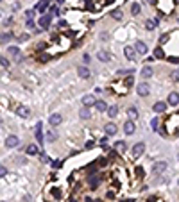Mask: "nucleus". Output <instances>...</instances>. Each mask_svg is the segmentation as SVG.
<instances>
[{
    "label": "nucleus",
    "mask_w": 179,
    "mask_h": 202,
    "mask_svg": "<svg viewBox=\"0 0 179 202\" xmlns=\"http://www.w3.org/2000/svg\"><path fill=\"white\" fill-rule=\"evenodd\" d=\"M143 150H145V143H143V141L134 143V147H133V158H134V159H138V158L143 154Z\"/></svg>",
    "instance_id": "obj_1"
},
{
    "label": "nucleus",
    "mask_w": 179,
    "mask_h": 202,
    "mask_svg": "<svg viewBox=\"0 0 179 202\" xmlns=\"http://www.w3.org/2000/svg\"><path fill=\"white\" fill-rule=\"evenodd\" d=\"M50 21H52V14L48 13V14H43L41 18H39V27L41 29H48L50 27Z\"/></svg>",
    "instance_id": "obj_2"
},
{
    "label": "nucleus",
    "mask_w": 179,
    "mask_h": 202,
    "mask_svg": "<svg viewBox=\"0 0 179 202\" xmlns=\"http://www.w3.org/2000/svg\"><path fill=\"white\" fill-rule=\"evenodd\" d=\"M61 122H63V116H61L59 113H54V115H52V116L48 118V124H50L52 127H57V125H59Z\"/></svg>",
    "instance_id": "obj_3"
},
{
    "label": "nucleus",
    "mask_w": 179,
    "mask_h": 202,
    "mask_svg": "<svg viewBox=\"0 0 179 202\" xmlns=\"http://www.w3.org/2000/svg\"><path fill=\"white\" fill-rule=\"evenodd\" d=\"M18 143H20L18 136H7V138H5V147H9V149L18 147Z\"/></svg>",
    "instance_id": "obj_4"
},
{
    "label": "nucleus",
    "mask_w": 179,
    "mask_h": 202,
    "mask_svg": "<svg viewBox=\"0 0 179 202\" xmlns=\"http://www.w3.org/2000/svg\"><path fill=\"white\" fill-rule=\"evenodd\" d=\"M95 102H97V100H95L93 95H84V97H82V106H84V107H91V106H95Z\"/></svg>",
    "instance_id": "obj_5"
},
{
    "label": "nucleus",
    "mask_w": 179,
    "mask_h": 202,
    "mask_svg": "<svg viewBox=\"0 0 179 202\" xmlns=\"http://www.w3.org/2000/svg\"><path fill=\"white\" fill-rule=\"evenodd\" d=\"M16 115L22 116V118H27V116L30 115V109H29L27 106H18V107H16Z\"/></svg>",
    "instance_id": "obj_6"
},
{
    "label": "nucleus",
    "mask_w": 179,
    "mask_h": 202,
    "mask_svg": "<svg viewBox=\"0 0 179 202\" xmlns=\"http://www.w3.org/2000/svg\"><path fill=\"white\" fill-rule=\"evenodd\" d=\"M134 131H136V127H134V124H133L131 120H127V122L124 124V132H126L127 136H131V134H134Z\"/></svg>",
    "instance_id": "obj_7"
},
{
    "label": "nucleus",
    "mask_w": 179,
    "mask_h": 202,
    "mask_svg": "<svg viewBox=\"0 0 179 202\" xmlns=\"http://www.w3.org/2000/svg\"><path fill=\"white\" fill-rule=\"evenodd\" d=\"M134 50H136V54H142V55H145V54H147V45H145L143 41H136V45H134Z\"/></svg>",
    "instance_id": "obj_8"
},
{
    "label": "nucleus",
    "mask_w": 179,
    "mask_h": 202,
    "mask_svg": "<svg viewBox=\"0 0 179 202\" xmlns=\"http://www.w3.org/2000/svg\"><path fill=\"white\" fill-rule=\"evenodd\" d=\"M124 54H126V57H127L129 61H134V57H136L134 47H126V48H124Z\"/></svg>",
    "instance_id": "obj_9"
},
{
    "label": "nucleus",
    "mask_w": 179,
    "mask_h": 202,
    "mask_svg": "<svg viewBox=\"0 0 179 202\" xmlns=\"http://www.w3.org/2000/svg\"><path fill=\"white\" fill-rule=\"evenodd\" d=\"M136 91H138L140 97H147V95H149V86H147L145 82H140L138 88H136Z\"/></svg>",
    "instance_id": "obj_10"
},
{
    "label": "nucleus",
    "mask_w": 179,
    "mask_h": 202,
    "mask_svg": "<svg viewBox=\"0 0 179 202\" xmlns=\"http://www.w3.org/2000/svg\"><path fill=\"white\" fill-rule=\"evenodd\" d=\"M167 104H169V106H172V107H174V106H178V104H179V93L172 91V93L169 95V100H167Z\"/></svg>",
    "instance_id": "obj_11"
},
{
    "label": "nucleus",
    "mask_w": 179,
    "mask_h": 202,
    "mask_svg": "<svg viewBox=\"0 0 179 202\" xmlns=\"http://www.w3.org/2000/svg\"><path fill=\"white\" fill-rule=\"evenodd\" d=\"M77 73H79L81 79H90V75H91V72H90L86 66H79V68H77Z\"/></svg>",
    "instance_id": "obj_12"
},
{
    "label": "nucleus",
    "mask_w": 179,
    "mask_h": 202,
    "mask_svg": "<svg viewBox=\"0 0 179 202\" xmlns=\"http://www.w3.org/2000/svg\"><path fill=\"white\" fill-rule=\"evenodd\" d=\"M104 131H106V134H108V136H115L118 129H117V125H115V124H106V125H104Z\"/></svg>",
    "instance_id": "obj_13"
},
{
    "label": "nucleus",
    "mask_w": 179,
    "mask_h": 202,
    "mask_svg": "<svg viewBox=\"0 0 179 202\" xmlns=\"http://www.w3.org/2000/svg\"><path fill=\"white\" fill-rule=\"evenodd\" d=\"M167 166H169V165H167L165 161H160V163H156V165H154V168H152V170H154V174H163V172L167 170Z\"/></svg>",
    "instance_id": "obj_14"
},
{
    "label": "nucleus",
    "mask_w": 179,
    "mask_h": 202,
    "mask_svg": "<svg viewBox=\"0 0 179 202\" xmlns=\"http://www.w3.org/2000/svg\"><path fill=\"white\" fill-rule=\"evenodd\" d=\"M97 57L102 61V63H108L109 59H111V55H109V52H106V50H99L97 52Z\"/></svg>",
    "instance_id": "obj_15"
},
{
    "label": "nucleus",
    "mask_w": 179,
    "mask_h": 202,
    "mask_svg": "<svg viewBox=\"0 0 179 202\" xmlns=\"http://www.w3.org/2000/svg\"><path fill=\"white\" fill-rule=\"evenodd\" d=\"M152 109H154V113H165V109H167V102H156V104L152 106Z\"/></svg>",
    "instance_id": "obj_16"
},
{
    "label": "nucleus",
    "mask_w": 179,
    "mask_h": 202,
    "mask_svg": "<svg viewBox=\"0 0 179 202\" xmlns=\"http://www.w3.org/2000/svg\"><path fill=\"white\" fill-rule=\"evenodd\" d=\"M41 127H43V124L41 122H38L36 124V140H38V143H43V134H41Z\"/></svg>",
    "instance_id": "obj_17"
},
{
    "label": "nucleus",
    "mask_w": 179,
    "mask_h": 202,
    "mask_svg": "<svg viewBox=\"0 0 179 202\" xmlns=\"http://www.w3.org/2000/svg\"><path fill=\"white\" fill-rule=\"evenodd\" d=\"M152 73H154V72H152V68H151V66H143V68H142V72H140V75H142L143 79L152 77Z\"/></svg>",
    "instance_id": "obj_18"
},
{
    "label": "nucleus",
    "mask_w": 179,
    "mask_h": 202,
    "mask_svg": "<svg viewBox=\"0 0 179 202\" xmlns=\"http://www.w3.org/2000/svg\"><path fill=\"white\" fill-rule=\"evenodd\" d=\"M11 39H13V32L7 30V32H2V34H0V43H7V41H11Z\"/></svg>",
    "instance_id": "obj_19"
},
{
    "label": "nucleus",
    "mask_w": 179,
    "mask_h": 202,
    "mask_svg": "<svg viewBox=\"0 0 179 202\" xmlns=\"http://www.w3.org/2000/svg\"><path fill=\"white\" fill-rule=\"evenodd\" d=\"M95 107H97V111H99V113L108 111V104H106V102H102V100H97V102H95Z\"/></svg>",
    "instance_id": "obj_20"
},
{
    "label": "nucleus",
    "mask_w": 179,
    "mask_h": 202,
    "mask_svg": "<svg viewBox=\"0 0 179 202\" xmlns=\"http://www.w3.org/2000/svg\"><path fill=\"white\" fill-rule=\"evenodd\" d=\"M106 113H108V116H109V118H115V116L118 115V107H117V106H111V107H108V111H106Z\"/></svg>",
    "instance_id": "obj_21"
},
{
    "label": "nucleus",
    "mask_w": 179,
    "mask_h": 202,
    "mask_svg": "<svg viewBox=\"0 0 179 202\" xmlns=\"http://www.w3.org/2000/svg\"><path fill=\"white\" fill-rule=\"evenodd\" d=\"M140 9H142V7H140V4H136V2H134V4L131 5V14H133V16H138V14H140Z\"/></svg>",
    "instance_id": "obj_22"
},
{
    "label": "nucleus",
    "mask_w": 179,
    "mask_h": 202,
    "mask_svg": "<svg viewBox=\"0 0 179 202\" xmlns=\"http://www.w3.org/2000/svg\"><path fill=\"white\" fill-rule=\"evenodd\" d=\"M48 4H50V0H39V4H38V9H39V11L43 13V11H47Z\"/></svg>",
    "instance_id": "obj_23"
},
{
    "label": "nucleus",
    "mask_w": 179,
    "mask_h": 202,
    "mask_svg": "<svg viewBox=\"0 0 179 202\" xmlns=\"http://www.w3.org/2000/svg\"><path fill=\"white\" fill-rule=\"evenodd\" d=\"M154 27H156V21L154 20H145V29L147 30H154Z\"/></svg>",
    "instance_id": "obj_24"
},
{
    "label": "nucleus",
    "mask_w": 179,
    "mask_h": 202,
    "mask_svg": "<svg viewBox=\"0 0 179 202\" xmlns=\"http://www.w3.org/2000/svg\"><path fill=\"white\" fill-rule=\"evenodd\" d=\"M115 149H117L118 152H124V150H126V141H122V140L117 141V143H115Z\"/></svg>",
    "instance_id": "obj_25"
},
{
    "label": "nucleus",
    "mask_w": 179,
    "mask_h": 202,
    "mask_svg": "<svg viewBox=\"0 0 179 202\" xmlns=\"http://www.w3.org/2000/svg\"><path fill=\"white\" fill-rule=\"evenodd\" d=\"M27 154H29V156H36V154H38V147H36V145H29V147H27Z\"/></svg>",
    "instance_id": "obj_26"
},
{
    "label": "nucleus",
    "mask_w": 179,
    "mask_h": 202,
    "mask_svg": "<svg viewBox=\"0 0 179 202\" xmlns=\"http://www.w3.org/2000/svg\"><path fill=\"white\" fill-rule=\"evenodd\" d=\"M79 115H81V118L88 120V118H90V111H88V107H82V109L79 111Z\"/></svg>",
    "instance_id": "obj_27"
},
{
    "label": "nucleus",
    "mask_w": 179,
    "mask_h": 202,
    "mask_svg": "<svg viewBox=\"0 0 179 202\" xmlns=\"http://www.w3.org/2000/svg\"><path fill=\"white\" fill-rule=\"evenodd\" d=\"M127 116H129V118H136V116H138L136 107H129V109H127Z\"/></svg>",
    "instance_id": "obj_28"
},
{
    "label": "nucleus",
    "mask_w": 179,
    "mask_h": 202,
    "mask_svg": "<svg viewBox=\"0 0 179 202\" xmlns=\"http://www.w3.org/2000/svg\"><path fill=\"white\" fill-rule=\"evenodd\" d=\"M154 55H156L158 59H165V54H163V50H161L160 47H156V50H154Z\"/></svg>",
    "instance_id": "obj_29"
},
{
    "label": "nucleus",
    "mask_w": 179,
    "mask_h": 202,
    "mask_svg": "<svg viewBox=\"0 0 179 202\" xmlns=\"http://www.w3.org/2000/svg\"><path fill=\"white\" fill-rule=\"evenodd\" d=\"M111 16H113L115 20H122V11H120V9H115V11L111 13Z\"/></svg>",
    "instance_id": "obj_30"
},
{
    "label": "nucleus",
    "mask_w": 179,
    "mask_h": 202,
    "mask_svg": "<svg viewBox=\"0 0 179 202\" xmlns=\"http://www.w3.org/2000/svg\"><path fill=\"white\" fill-rule=\"evenodd\" d=\"M9 54H13V55H18L20 54V48L14 45V47H9Z\"/></svg>",
    "instance_id": "obj_31"
},
{
    "label": "nucleus",
    "mask_w": 179,
    "mask_h": 202,
    "mask_svg": "<svg viewBox=\"0 0 179 202\" xmlns=\"http://www.w3.org/2000/svg\"><path fill=\"white\" fill-rule=\"evenodd\" d=\"M133 84H134V79H133V75H129V77L126 79V86L129 88V86H133Z\"/></svg>",
    "instance_id": "obj_32"
},
{
    "label": "nucleus",
    "mask_w": 179,
    "mask_h": 202,
    "mask_svg": "<svg viewBox=\"0 0 179 202\" xmlns=\"http://www.w3.org/2000/svg\"><path fill=\"white\" fill-rule=\"evenodd\" d=\"M0 64H2L4 68H7V66H9V61H7L5 57H0Z\"/></svg>",
    "instance_id": "obj_33"
},
{
    "label": "nucleus",
    "mask_w": 179,
    "mask_h": 202,
    "mask_svg": "<svg viewBox=\"0 0 179 202\" xmlns=\"http://www.w3.org/2000/svg\"><path fill=\"white\" fill-rule=\"evenodd\" d=\"M4 175H7V168L4 165H0V177H4Z\"/></svg>",
    "instance_id": "obj_34"
},
{
    "label": "nucleus",
    "mask_w": 179,
    "mask_h": 202,
    "mask_svg": "<svg viewBox=\"0 0 179 202\" xmlns=\"http://www.w3.org/2000/svg\"><path fill=\"white\" fill-rule=\"evenodd\" d=\"M25 16H27V20H32V16H34V9L27 11V13H25Z\"/></svg>",
    "instance_id": "obj_35"
},
{
    "label": "nucleus",
    "mask_w": 179,
    "mask_h": 202,
    "mask_svg": "<svg viewBox=\"0 0 179 202\" xmlns=\"http://www.w3.org/2000/svg\"><path fill=\"white\" fill-rule=\"evenodd\" d=\"M47 140H48V141H54V140H56V134H54V132L50 131V132L47 134Z\"/></svg>",
    "instance_id": "obj_36"
},
{
    "label": "nucleus",
    "mask_w": 179,
    "mask_h": 202,
    "mask_svg": "<svg viewBox=\"0 0 179 202\" xmlns=\"http://www.w3.org/2000/svg\"><path fill=\"white\" fill-rule=\"evenodd\" d=\"M25 25H27V29H34V21H32V20H27Z\"/></svg>",
    "instance_id": "obj_37"
},
{
    "label": "nucleus",
    "mask_w": 179,
    "mask_h": 202,
    "mask_svg": "<svg viewBox=\"0 0 179 202\" xmlns=\"http://www.w3.org/2000/svg\"><path fill=\"white\" fill-rule=\"evenodd\" d=\"M151 125H152V129H154V131H158V118H154V120L151 122Z\"/></svg>",
    "instance_id": "obj_38"
},
{
    "label": "nucleus",
    "mask_w": 179,
    "mask_h": 202,
    "mask_svg": "<svg viewBox=\"0 0 179 202\" xmlns=\"http://www.w3.org/2000/svg\"><path fill=\"white\" fill-rule=\"evenodd\" d=\"M50 14H52V16H56V14H59V9H57V7H52V11H50Z\"/></svg>",
    "instance_id": "obj_39"
},
{
    "label": "nucleus",
    "mask_w": 179,
    "mask_h": 202,
    "mask_svg": "<svg viewBox=\"0 0 179 202\" xmlns=\"http://www.w3.org/2000/svg\"><path fill=\"white\" fill-rule=\"evenodd\" d=\"M52 195H54V197H57V199H59V197H61V192H59V190H54V192H52Z\"/></svg>",
    "instance_id": "obj_40"
},
{
    "label": "nucleus",
    "mask_w": 179,
    "mask_h": 202,
    "mask_svg": "<svg viewBox=\"0 0 179 202\" xmlns=\"http://www.w3.org/2000/svg\"><path fill=\"white\" fill-rule=\"evenodd\" d=\"M82 59H84V63H86V64L90 63V55H88V54H84V55H82Z\"/></svg>",
    "instance_id": "obj_41"
},
{
    "label": "nucleus",
    "mask_w": 179,
    "mask_h": 202,
    "mask_svg": "<svg viewBox=\"0 0 179 202\" xmlns=\"http://www.w3.org/2000/svg\"><path fill=\"white\" fill-rule=\"evenodd\" d=\"M52 166H54V168H59V166H61V161H54Z\"/></svg>",
    "instance_id": "obj_42"
},
{
    "label": "nucleus",
    "mask_w": 179,
    "mask_h": 202,
    "mask_svg": "<svg viewBox=\"0 0 179 202\" xmlns=\"http://www.w3.org/2000/svg\"><path fill=\"white\" fill-rule=\"evenodd\" d=\"M18 9H20V4H18V2H16V4H13V11H18Z\"/></svg>",
    "instance_id": "obj_43"
},
{
    "label": "nucleus",
    "mask_w": 179,
    "mask_h": 202,
    "mask_svg": "<svg viewBox=\"0 0 179 202\" xmlns=\"http://www.w3.org/2000/svg\"><path fill=\"white\" fill-rule=\"evenodd\" d=\"M147 2H149V4H151V5H156V4H158V2H156V0H147Z\"/></svg>",
    "instance_id": "obj_44"
},
{
    "label": "nucleus",
    "mask_w": 179,
    "mask_h": 202,
    "mask_svg": "<svg viewBox=\"0 0 179 202\" xmlns=\"http://www.w3.org/2000/svg\"><path fill=\"white\" fill-rule=\"evenodd\" d=\"M0 2H2V0H0Z\"/></svg>",
    "instance_id": "obj_45"
},
{
    "label": "nucleus",
    "mask_w": 179,
    "mask_h": 202,
    "mask_svg": "<svg viewBox=\"0 0 179 202\" xmlns=\"http://www.w3.org/2000/svg\"><path fill=\"white\" fill-rule=\"evenodd\" d=\"M178 183H179V181H178Z\"/></svg>",
    "instance_id": "obj_46"
}]
</instances>
